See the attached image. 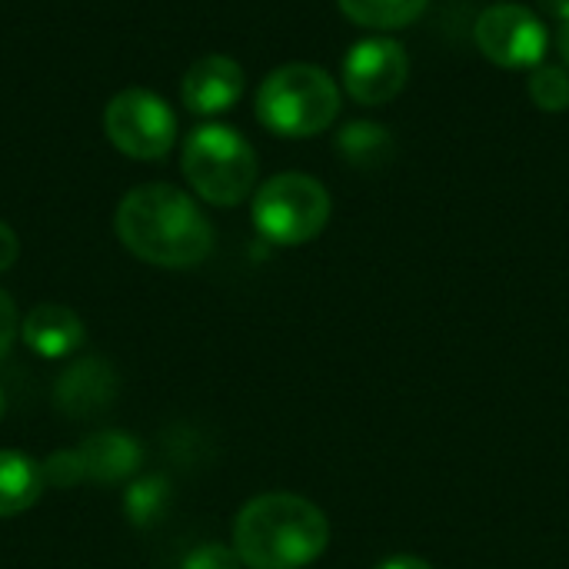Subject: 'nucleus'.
I'll use <instances>...</instances> for the list:
<instances>
[{
  "label": "nucleus",
  "mask_w": 569,
  "mask_h": 569,
  "mask_svg": "<svg viewBox=\"0 0 569 569\" xmlns=\"http://www.w3.org/2000/svg\"><path fill=\"white\" fill-rule=\"evenodd\" d=\"M557 47H560V57H563V63L569 67V20L560 23V33H557Z\"/></svg>",
  "instance_id": "nucleus-23"
},
{
  "label": "nucleus",
  "mask_w": 569,
  "mask_h": 569,
  "mask_svg": "<svg viewBox=\"0 0 569 569\" xmlns=\"http://www.w3.org/2000/svg\"><path fill=\"white\" fill-rule=\"evenodd\" d=\"M117 397V373L110 370L107 360L100 357H83L77 360L60 380H57V390H53V400L57 407L67 413V417H93L100 410H107Z\"/></svg>",
  "instance_id": "nucleus-11"
},
{
  "label": "nucleus",
  "mask_w": 569,
  "mask_h": 569,
  "mask_svg": "<svg viewBox=\"0 0 569 569\" xmlns=\"http://www.w3.org/2000/svg\"><path fill=\"white\" fill-rule=\"evenodd\" d=\"M20 333V313H17V303L13 297L0 287V360L10 353L13 340Z\"/></svg>",
  "instance_id": "nucleus-19"
},
{
  "label": "nucleus",
  "mask_w": 569,
  "mask_h": 569,
  "mask_svg": "<svg viewBox=\"0 0 569 569\" xmlns=\"http://www.w3.org/2000/svg\"><path fill=\"white\" fill-rule=\"evenodd\" d=\"M47 490L43 463L20 450H0V517L30 510Z\"/></svg>",
  "instance_id": "nucleus-13"
},
{
  "label": "nucleus",
  "mask_w": 569,
  "mask_h": 569,
  "mask_svg": "<svg viewBox=\"0 0 569 569\" xmlns=\"http://www.w3.org/2000/svg\"><path fill=\"white\" fill-rule=\"evenodd\" d=\"M410 80V57L400 40L367 37L350 47L343 60V90L363 107H383L403 93Z\"/></svg>",
  "instance_id": "nucleus-8"
},
{
  "label": "nucleus",
  "mask_w": 569,
  "mask_h": 569,
  "mask_svg": "<svg viewBox=\"0 0 569 569\" xmlns=\"http://www.w3.org/2000/svg\"><path fill=\"white\" fill-rule=\"evenodd\" d=\"M330 547V520L297 493L253 497L233 523V550L250 569H303Z\"/></svg>",
  "instance_id": "nucleus-2"
},
{
  "label": "nucleus",
  "mask_w": 569,
  "mask_h": 569,
  "mask_svg": "<svg viewBox=\"0 0 569 569\" xmlns=\"http://www.w3.org/2000/svg\"><path fill=\"white\" fill-rule=\"evenodd\" d=\"M180 170L193 193L213 207H237L257 187V153L227 123H200L183 140Z\"/></svg>",
  "instance_id": "nucleus-4"
},
{
  "label": "nucleus",
  "mask_w": 569,
  "mask_h": 569,
  "mask_svg": "<svg viewBox=\"0 0 569 569\" xmlns=\"http://www.w3.org/2000/svg\"><path fill=\"white\" fill-rule=\"evenodd\" d=\"M340 113V87L317 63H283L257 90V120L290 140L330 130Z\"/></svg>",
  "instance_id": "nucleus-3"
},
{
  "label": "nucleus",
  "mask_w": 569,
  "mask_h": 569,
  "mask_svg": "<svg viewBox=\"0 0 569 569\" xmlns=\"http://www.w3.org/2000/svg\"><path fill=\"white\" fill-rule=\"evenodd\" d=\"M343 17L367 30H403L423 17L430 0H337Z\"/></svg>",
  "instance_id": "nucleus-15"
},
{
  "label": "nucleus",
  "mask_w": 569,
  "mask_h": 569,
  "mask_svg": "<svg viewBox=\"0 0 569 569\" xmlns=\"http://www.w3.org/2000/svg\"><path fill=\"white\" fill-rule=\"evenodd\" d=\"M113 227L137 260L163 270L197 267L213 250L210 220L197 200L173 183H143L123 193Z\"/></svg>",
  "instance_id": "nucleus-1"
},
{
  "label": "nucleus",
  "mask_w": 569,
  "mask_h": 569,
  "mask_svg": "<svg viewBox=\"0 0 569 569\" xmlns=\"http://www.w3.org/2000/svg\"><path fill=\"white\" fill-rule=\"evenodd\" d=\"M527 90L530 100L547 113H560L569 107V73L563 67H547V63L533 67Z\"/></svg>",
  "instance_id": "nucleus-17"
},
{
  "label": "nucleus",
  "mask_w": 569,
  "mask_h": 569,
  "mask_svg": "<svg viewBox=\"0 0 569 569\" xmlns=\"http://www.w3.org/2000/svg\"><path fill=\"white\" fill-rule=\"evenodd\" d=\"M3 410H7V400H3V390H0V417H3Z\"/></svg>",
  "instance_id": "nucleus-24"
},
{
  "label": "nucleus",
  "mask_w": 569,
  "mask_h": 569,
  "mask_svg": "<svg viewBox=\"0 0 569 569\" xmlns=\"http://www.w3.org/2000/svg\"><path fill=\"white\" fill-rule=\"evenodd\" d=\"M170 503V483L167 477H140L123 490V513L133 527H150L163 517Z\"/></svg>",
  "instance_id": "nucleus-16"
},
{
  "label": "nucleus",
  "mask_w": 569,
  "mask_h": 569,
  "mask_svg": "<svg viewBox=\"0 0 569 569\" xmlns=\"http://www.w3.org/2000/svg\"><path fill=\"white\" fill-rule=\"evenodd\" d=\"M540 7H543V13L547 17H553V20H569V0H537Z\"/></svg>",
  "instance_id": "nucleus-22"
},
{
  "label": "nucleus",
  "mask_w": 569,
  "mask_h": 569,
  "mask_svg": "<svg viewBox=\"0 0 569 569\" xmlns=\"http://www.w3.org/2000/svg\"><path fill=\"white\" fill-rule=\"evenodd\" d=\"M330 193L310 173H277L253 193V227L277 247H300L330 223Z\"/></svg>",
  "instance_id": "nucleus-5"
},
{
  "label": "nucleus",
  "mask_w": 569,
  "mask_h": 569,
  "mask_svg": "<svg viewBox=\"0 0 569 569\" xmlns=\"http://www.w3.org/2000/svg\"><path fill=\"white\" fill-rule=\"evenodd\" d=\"M377 569H433L427 560H420V557H407V553H400V557H390V560H383Z\"/></svg>",
  "instance_id": "nucleus-21"
},
{
  "label": "nucleus",
  "mask_w": 569,
  "mask_h": 569,
  "mask_svg": "<svg viewBox=\"0 0 569 569\" xmlns=\"http://www.w3.org/2000/svg\"><path fill=\"white\" fill-rule=\"evenodd\" d=\"M340 153L347 157V163L363 167V170H377L383 163L393 160L397 153V140L387 127L373 123V120H353L340 130L337 137Z\"/></svg>",
  "instance_id": "nucleus-14"
},
{
  "label": "nucleus",
  "mask_w": 569,
  "mask_h": 569,
  "mask_svg": "<svg viewBox=\"0 0 569 569\" xmlns=\"http://www.w3.org/2000/svg\"><path fill=\"white\" fill-rule=\"evenodd\" d=\"M17 257H20V240H17V233L0 220V273L10 270V267L17 263Z\"/></svg>",
  "instance_id": "nucleus-20"
},
{
  "label": "nucleus",
  "mask_w": 569,
  "mask_h": 569,
  "mask_svg": "<svg viewBox=\"0 0 569 569\" xmlns=\"http://www.w3.org/2000/svg\"><path fill=\"white\" fill-rule=\"evenodd\" d=\"M20 337L30 353L43 357V360H63L83 347L87 333H83V320L77 317V310H70L63 303H37L23 317Z\"/></svg>",
  "instance_id": "nucleus-12"
},
{
  "label": "nucleus",
  "mask_w": 569,
  "mask_h": 569,
  "mask_svg": "<svg viewBox=\"0 0 569 569\" xmlns=\"http://www.w3.org/2000/svg\"><path fill=\"white\" fill-rule=\"evenodd\" d=\"M240 557L233 547H223V543H200L197 550H190L183 557L180 569H240Z\"/></svg>",
  "instance_id": "nucleus-18"
},
{
  "label": "nucleus",
  "mask_w": 569,
  "mask_h": 569,
  "mask_svg": "<svg viewBox=\"0 0 569 569\" xmlns=\"http://www.w3.org/2000/svg\"><path fill=\"white\" fill-rule=\"evenodd\" d=\"M103 130L123 157L160 160L177 143V113L160 93L130 87L107 103Z\"/></svg>",
  "instance_id": "nucleus-6"
},
{
  "label": "nucleus",
  "mask_w": 569,
  "mask_h": 569,
  "mask_svg": "<svg viewBox=\"0 0 569 569\" xmlns=\"http://www.w3.org/2000/svg\"><path fill=\"white\" fill-rule=\"evenodd\" d=\"M80 483H120L140 470L143 450L123 430H103L70 450Z\"/></svg>",
  "instance_id": "nucleus-10"
},
{
  "label": "nucleus",
  "mask_w": 569,
  "mask_h": 569,
  "mask_svg": "<svg viewBox=\"0 0 569 569\" xmlns=\"http://www.w3.org/2000/svg\"><path fill=\"white\" fill-rule=\"evenodd\" d=\"M477 50L503 70L540 67L547 57V23L523 3H493L477 17Z\"/></svg>",
  "instance_id": "nucleus-7"
},
{
  "label": "nucleus",
  "mask_w": 569,
  "mask_h": 569,
  "mask_svg": "<svg viewBox=\"0 0 569 569\" xmlns=\"http://www.w3.org/2000/svg\"><path fill=\"white\" fill-rule=\"evenodd\" d=\"M240 97H243V67L223 53H207L193 60L180 83V100L197 117L227 113Z\"/></svg>",
  "instance_id": "nucleus-9"
}]
</instances>
